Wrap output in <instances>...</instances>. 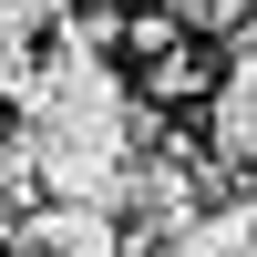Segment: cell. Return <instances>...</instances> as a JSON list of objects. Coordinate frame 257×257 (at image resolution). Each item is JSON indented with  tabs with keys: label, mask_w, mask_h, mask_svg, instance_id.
Returning <instances> with one entry per match:
<instances>
[{
	"label": "cell",
	"mask_w": 257,
	"mask_h": 257,
	"mask_svg": "<svg viewBox=\"0 0 257 257\" xmlns=\"http://www.w3.org/2000/svg\"><path fill=\"white\" fill-rule=\"evenodd\" d=\"M206 155L216 165H257V52H237L206 93Z\"/></svg>",
	"instance_id": "2"
},
{
	"label": "cell",
	"mask_w": 257,
	"mask_h": 257,
	"mask_svg": "<svg viewBox=\"0 0 257 257\" xmlns=\"http://www.w3.org/2000/svg\"><path fill=\"white\" fill-rule=\"evenodd\" d=\"M0 21H11V31H62V21H72V0H0Z\"/></svg>",
	"instance_id": "6"
},
{
	"label": "cell",
	"mask_w": 257,
	"mask_h": 257,
	"mask_svg": "<svg viewBox=\"0 0 257 257\" xmlns=\"http://www.w3.org/2000/svg\"><path fill=\"white\" fill-rule=\"evenodd\" d=\"M226 257H257V247H226Z\"/></svg>",
	"instance_id": "8"
},
{
	"label": "cell",
	"mask_w": 257,
	"mask_h": 257,
	"mask_svg": "<svg viewBox=\"0 0 257 257\" xmlns=\"http://www.w3.org/2000/svg\"><path fill=\"white\" fill-rule=\"evenodd\" d=\"M31 62H41V41H31V31H11V21H0V103H11L21 82H31Z\"/></svg>",
	"instance_id": "5"
},
{
	"label": "cell",
	"mask_w": 257,
	"mask_h": 257,
	"mask_svg": "<svg viewBox=\"0 0 257 257\" xmlns=\"http://www.w3.org/2000/svg\"><path fill=\"white\" fill-rule=\"evenodd\" d=\"M11 247L21 257H123V226L103 216V206H31Z\"/></svg>",
	"instance_id": "1"
},
{
	"label": "cell",
	"mask_w": 257,
	"mask_h": 257,
	"mask_svg": "<svg viewBox=\"0 0 257 257\" xmlns=\"http://www.w3.org/2000/svg\"><path fill=\"white\" fill-rule=\"evenodd\" d=\"M196 82H206V52H196L185 31L165 41V52H144V93H155V103H165V93H196Z\"/></svg>",
	"instance_id": "3"
},
{
	"label": "cell",
	"mask_w": 257,
	"mask_h": 257,
	"mask_svg": "<svg viewBox=\"0 0 257 257\" xmlns=\"http://www.w3.org/2000/svg\"><path fill=\"white\" fill-rule=\"evenodd\" d=\"M237 41H247V52H257V21H247V31H237Z\"/></svg>",
	"instance_id": "7"
},
{
	"label": "cell",
	"mask_w": 257,
	"mask_h": 257,
	"mask_svg": "<svg viewBox=\"0 0 257 257\" xmlns=\"http://www.w3.org/2000/svg\"><path fill=\"white\" fill-rule=\"evenodd\" d=\"M165 21H175V31H226V41H237L257 21V0H165Z\"/></svg>",
	"instance_id": "4"
}]
</instances>
